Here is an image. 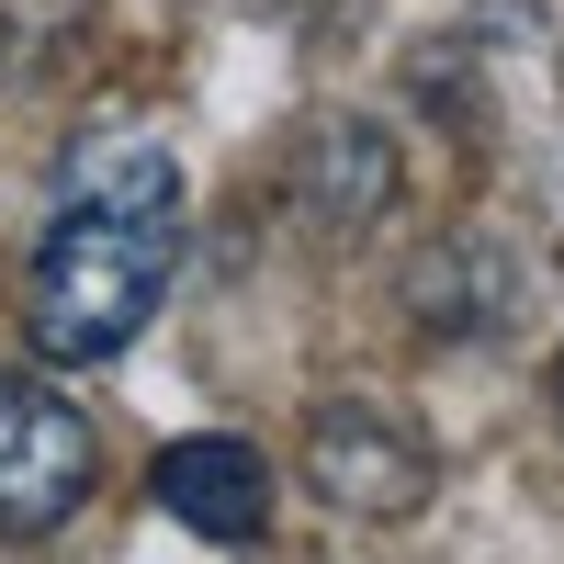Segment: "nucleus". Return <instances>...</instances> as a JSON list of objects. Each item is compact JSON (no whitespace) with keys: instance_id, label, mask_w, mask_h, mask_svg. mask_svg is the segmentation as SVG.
<instances>
[{"instance_id":"f257e3e1","label":"nucleus","mask_w":564,"mask_h":564,"mask_svg":"<svg viewBox=\"0 0 564 564\" xmlns=\"http://www.w3.org/2000/svg\"><path fill=\"white\" fill-rule=\"evenodd\" d=\"M181 271V170L159 135H79L57 181V226L23 282V339L45 372H90L135 350Z\"/></svg>"},{"instance_id":"423d86ee","label":"nucleus","mask_w":564,"mask_h":564,"mask_svg":"<svg viewBox=\"0 0 564 564\" xmlns=\"http://www.w3.org/2000/svg\"><path fill=\"white\" fill-rule=\"evenodd\" d=\"M148 497L170 508L181 531H204V542H260V531H271V463H260V441H238V430L170 441V452L148 463Z\"/></svg>"},{"instance_id":"39448f33","label":"nucleus","mask_w":564,"mask_h":564,"mask_svg":"<svg viewBox=\"0 0 564 564\" xmlns=\"http://www.w3.org/2000/svg\"><path fill=\"white\" fill-rule=\"evenodd\" d=\"M406 305L430 316L441 339H508V327H520V305H531V260H520V238H508V226H452V238L417 249Z\"/></svg>"},{"instance_id":"20e7f679","label":"nucleus","mask_w":564,"mask_h":564,"mask_svg":"<svg viewBox=\"0 0 564 564\" xmlns=\"http://www.w3.org/2000/svg\"><path fill=\"white\" fill-rule=\"evenodd\" d=\"M282 193H294V226H305V238H327V249H361L372 226L395 215V193H406V159H395V135H384V124H361V113H316V124H294Z\"/></svg>"},{"instance_id":"7ed1b4c3","label":"nucleus","mask_w":564,"mask_h":564,"mask_svg":"<svg viewBox=\"0 0 564 564\" xmlns=\"http://www.w3.org/2000/svg\"><path fill=\"white\" fill-rule=\"evenodd\" d=\"M305 486L339 508V520H417L430 486H441V463H430V441H417L395 406L316 395L305 406Z\"/></svg>"},{"instance_id":"f03ea898","label":"nucleus","mask_w":564,"mask_h":564,"mask_svg":"<svg viewBox=\"0 0 564 564\" xmlns=\"http://www.w3.org/2000/svg\"><path fill=\"white\" fill-rule=\"evenodd\" d=\"M102 486V430L68 384L45 372H0V542H45L79 520V497Z\"/></svg>"}]
</instances>
